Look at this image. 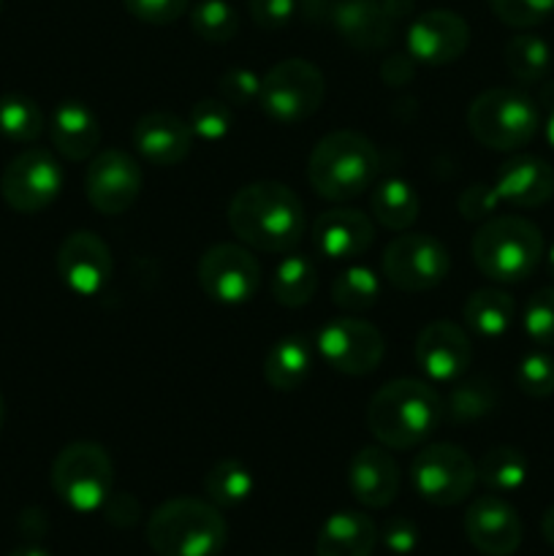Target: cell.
<instances>
[{
	"mask_svg": "<svg viewBox=\"0 0 554 556\" xmlns=\"http://www.w3.org/2000/svg\"><path fill=\"white\" fill-rule=\"evenodd\" d=\"M228 228L250 250L291 253L304 237L302 199L282 182H250L228 201Z\"/></svg>",
	"mask_w": 554,
	"mask_h": 556,
	"instance_id": "cell-1",
	"label": "cell"
},
{
	"mask_svg": "<svg viewBox=\"0 0 554 556\" xmlns=\"http://www.w3.org/2000/svg\"><path fill=\"white\" fill-rule=\"evenodd\" d=\"M445 418L443 396L424 380L400 378L369 400L367 427L383 448L407 451L427 443Z\"/></svg>",
	"mask_w": 554,
	"mask_h": 556,
	"instance_id": "cell-2",
	"label": "cell"
},
{
	"mask_svg": "<svg viewBox=\"0 0 554 556\" xmlns=\"http://www.w3.org/2000/svg\"><path fill=\"white\" fill-rule=\"evenodd\" d=\"M380 177V152L356 130H331L313 147L307 161L310 188L326 201H353Z\"/></svg>",
	"mask_w": 554,
	"mask_h": 556,
	"instance_id": "cell-3",
	"label": "cell"
},
{
	"mask_svg": "<svg viewBox=\"0 0 554 556\" xmlns=\"http://www.w3.org/2000/svg\"><path fill=\"white\" fill-rule=\"evenodd\" d=\"M144 538L158 556H221L228 527L210 500L174 497L152 510Z\"/></svg>",
	"mask_w": 554,
	"mask_h": 556,
	"instance_id": "cell-4",
	"label": "cell"
},
{
	"mask_svg": "<svg viewBox=\"0 0 554 556\" xmlns=\"http://www.w3.org/2000/svg\"><path fill=\"white\" fill-rule=\"evenodd\" d=\"M473 264L503 286L527 280L543 258V233L519 215H494L481 223L470 242Z\"/></svg>",
	"mask_w": 554,
	"mask_h": 556,
	"instance_id": "cell-5",
	"label": "cell"
},
{
	"mask_svg": "<svg viewBox=\"0 0 554 556\" xmlns=\"http://www.w3.org/2000/svg\"><path fill=\"white\" fill-rule=\"evenodd\" d=\"M467 128L478 144L498 152H514L530 144L541 128L536 98L516 87H492L467 106Z\"/></svg>",
	"mask_w": 554,
	"mask_h": 556,
	"instance_id": "cell-6",
	"label": "cell"
},
{
	"mask_svg": "<svg viewBox=\"0 0 554 556\" xmlns=\"http://www.w3.org/2000/svg\"><path fill=\"white\" fill-rule=\"evenodd\" d=\"M52 489L76 514H96L103 508L114 489L112 456L103 445L79 440L54 456Z\"/></svg>",
	"mask_w": 554,
	"mask_h": 556,
	"instance_id": "cell-7",
	"label": "cell"
},
{
	"mask_svg": "<svg viewBox=\"0 0 554 556\" xmlns=\"http://www.w3.org/2000/svg\"><path fill=\"white\" fill-rule=\"evenodd\" d=\"M326 96L320 68L310 60L288 58L261 76L259 106L272 123L297 125L313 117Z\"/></svg>",
	"mask_w": 554,
	"mask_h": 556,
	"instance_id": "cell-8",
	"label": "cell"
},
{
	"mask_svg": "<svg viewBox=\"0 0 554 556\" xmlns=\"http://www.w3.org/2000/svg\"><path fill=\"white\" fill-rule=\"evenodd\" d=\"M413 492L429 505L449 508L465 503L478 483V470L465 448L451 443L427 445L411 465Z\"/></svg>",
	"mask_w": 554,
	"mask_h": 556,
	"instance_id": "cell-9",
	"label": "cell"
},
{
	"mask_svg": "<svg viewBox=\"0 0 554 556\" xmlns=\"http://www.w3.org/2000/svg\"><path fill=\"white\" fill-rule=\"evenodd\" d=\"M380 266L386 282L396 291L424 293L449 277L451 255L445 244L429 233H400L383 250Z\"/></svg>",
	"mask_w": 554,
	"mask_h": 556,
	"instance_id": "cell-10",
	"label": "cell"
},
{
	"mask_svg": "<svg viewBox=\"0 0 554 556\" xmlns=\"http://www.w3.org/2000/svg\"><path fill=\"white\" fill-rule=\"evenodd\" d=\"M196 277H199L201 291L212 302L237 307V304H248L259 293L261 266L244 244L221 242L204 250L196 266Z\"/></svg>",
	"mask_w": 554,
	"mask_h": 556,
	"instance_id": "cell-11",
	"label": "cell"
},
{
	"mask_svg": "<svg viewBox=\"0 0 554 556\" xmlns=\"http://www.w3.org/2000/svg\"><path fill=\"white\" fill-rule=\"evenodd\" d=\"M315 348L335 372L351 378L375 372L386 353L383 334L362 318H331L315 334Z\"/></svg>",
	"mask_w": 554,
	"mask_h": 556,
	"instance_id": "cell-12",
	"label": "cell"
},
{
	"mask_svg": "<svg viewBox=\"0 0 554 556\" xmlns=\"http://www.w3.org/2000/svg\"><path fill=\"white\" fill-rule=\"evenodd\" d=\"M60 190H63V168L52 152L38 147L11 157L0 177V193L5 204L22 215L43 212L58 199Z\"/></svg>",
	"mask_w": 554,
	"mask_h": 556,
	"instance_id": "cell-13",
	"label": "cell"
},
{
	"mask_svg": "<svg viewBox=\"0 0 554 556\" xmlns=\"http://www.w3.org/2000/svg\"><path fill=\"white\" fill-rule=\"evenodd\" d=\"M144 185L139 161L130 152L109 147L96 152L85 168V195L101 215H123L136 204Z\"/></svg>",
	"mask_w": 554,
	"mask_h": 556,
	"instance_id": "cell-14",
	"label": "cell"
},
{
	"mask_svg": "<svg viewBox=\"0 0 554 556\" xmlns=\"http://www.w3.org/2000/svg\"><path fill=\"white\" fill-rule=\"evenodd\" d=\"M413 11V0H335L329 25L353 49H383L394 38L402 16Z\"/></svg>",
	"mask_w": 554,
	"mask_h": 556,
	"instance_id": "cell-15",
	"label": "cell"
},
{
	"mask_svg": "<svg viewBox=\"0 0 554 556\" xmlns=\"http://www.w3.org/2000/svg\"><path fill=\"white\" fill-rule=\"evenodd\" d=\"M470 47V27L456 11L432 9L411 22L405 36V49L416 65H451Z\"/></svg>",
	"mask_w": 554,
	"mask_h": 556,
	"instance_id": "cell-16",
	"label": "cell"
},
{
	"mask_svg": "<svg viewBox=\"0 0 554 556\" xmlns=\"http://www.w3.org/2000/svg\"><path fill=\"white\" fill-rule=\"evenodd\" d=\"M114 271L112 250L98 233L74 231L58 248V275L76 296H98Z\"/></svg>",
	"mask_w": 554,
	"mask_h": 556,
	"instance_id": "cell-17",
	"label": "cell"
},
{
	"mask_svg": "<svg viewBox=\"0 0 554 556\" xmlns=\"http://www.w3.org/2000/svg\"><path fill=\"white\" fill-rule=\"evenodd\" d=\"M416 364L432 383H454L473 364L470 334L451 320L424 326L416 337Z\"/></svg>",
	"mask_w": 554,
	"mask_h": 556,
	"instance_id": "cell-18",
	"label": "cell"
},
{
	"mask_svg": "<svg viewBox=\"0 0 554 556\" xmlns=\"http://www.w3.org/2000/svg\"><path fill=\"white\" fill-rule=\"evenodd\" d=\"M465 535L478 554L511 556L521 546V519L503 497L487 494L467 505Z\"/></svg>",
	"mask_w": 554,
	"mask_h": 556,
	"instance_id": "cell-19",
	"label": "cell"
},
{
	"mask_svg": "<svg viewBox=\"0 0 554 556\" xmlns=\"http://www.w3.org/2000/svg\"><path fill=\"white\" fill-rule=\"evenodd\" d=\"M313 244L329 261H353L375 242V226L362 210H326L313 223Z\"/></svg>",
	"mask_w": 554,
	"mask_h": 556,
	"instance_id": "cell-20",
	"label": "cell"
},
{
	"mask_svg": "<svg viewBox=\"0 0 554 556\" xmlns=\"http://www.w3.org/2000/svg\"><path fill=\"white\" fill-rule=\"evenodd\" d=\"M400 483V467L383 445H367L356 451L348 465V489L353 500L369 510H380L394 503Z\"/></svg>",
	"mask_w": 554,
	"mask_h": 556,
	"instance_id": "cell-21",
	"label": "cell"
},
{
	"mask_svg": "<svg viewBox=\"0 0 554 556\" xmlns=\"http://www.w3.org/2000/svg\"><path fill=\"white\" fill-rule=\"evenodd\" d=\"M134 147L141 161L158 168H168L182 163L193 147V130L188 119L174 112H150L136 119Z\"/></svg>",
	"mask_w": 554,
	"mask_h": 556,
	"instance_id": "cell-22",
	"label": "cell"
},
{
	"mask_svg": "<svg viewBox=\"0 0 554 556\" xmlns=\"http://www.w3.org/2000/svg\"><path fill=\"white\" fill-rule=\"evenodd\" d=\"M500 201L519 210H536L554 195V168L538 155H514L492 179Z\"/></svg>",
	"mask_w": 554,
	"mask_h": 556,
	"instance_id": "cell-23",
	"label": "cell"
},
{
	"mask_svg": "<svg viewBox=\"0 0 554 556\" xmlns=\"http://www.w3.org/2000/svg\"><path fill=\"white\" fill-rule=\"evenodd\" d=\"M49 136L65 161H90L101 147V123L81 101H63L49 119Z\"/></svg>",
	"mask_w": 554,
	"mask_h": 556,
	"instance_id": "cell-24",
	"label": "cell"
},
{
	"mask_svg": "<svg viewBox=\"0 0 554 556\" xmlns=\"http://www.w3.org/2000/svg\"><path fill=\"white\" fill-rule=\"evenodd\" d=\"M378 527L362 510H337L320 525L315 556H373Z\"/></svg>",
	"mask_w": 554,
	"mask_h": 556,
	"instance_id": "cell-25",
	"label": "cell"
},
{
	"mask_svg": "<svg viewBox=\"0 0 554 556\" xmlns=\"http://www.w3.org/2000/svg\"><path fill=\"white\" fill-rule=\"evenodd\" d=\"M369 212L389 231H407L418 220L421 201L416 188L402 177H386L369 188Z\"/></svg>",
	"mask_w": 554,
	"mask_h": 556,
	"instance_id": "cell-26",
	"label": "cell"
},
{
	"mask_svg": "<svg viewBox=\"0 0 554 556\" xmlns=\"http://www.w3.org/2000/svg\"><path fill=\"white\" fill-rule=\"evenodd\" d=\"M313 369V348L307 337L291 334L277 340L264 358V378L275 391H297Z\"/></svg>",
	"mask_w": 554,
	"mask_h": 556,
	"instance_id": "cell-27",
	"label": "cell"
},
{
	"mask_svg": "<svg viewBox=\"0 0 554 556\" xmlns=\"http://www.w3.org/2000/svg\"><path fill=\"white\" fill-rule=\"evenodd\" d=\"M516 315V304L511 293L500 291V288H481V291L470 293L462 307V318H465L467 329L483 340H498L511 329Z\"/></svg>",
	"mask_w": 554,
	"mask_h": 556,
	"instance_id": "cell-28",
	"label": "cell"
},
{
	"mask_svg": "<svg viewBox=\"0 0 554 556\" xmlns=\"http://www.w3.org/2000/svg\"><path fill=\"white\" fill-rule=\"evenodd\" d=\"M500 402V389L492 378L487 375H476V378L467 380H454V389L449 391V396L443 400L445 418L451 424H473L481 421L483 416L498 410Z\"/></svg>",
	"mask_w": 554,
	"mask_h": 556,
	"instance_id": "cell-29",
	"label": "cell"
},
{
	"mask_svg": "<svg viewBox=\"0 0 554 556\" xmlns=\"http://www.w3.org/2000/svg\"><path fill=\"white\" fill-rule=\"evenodd\" d=\"M318 291V269L313 258L302 253H291L277 264L272 277V296L277 304L288 309H297L310 304V299Z\"/></svg>",
	"mask_w": 554,
	"mask_h": 556,
	"instance_id": "cell-30",
	"label": "cell"
},
{
	"mask_svg": "<svg viewBox=\"0 0 554 556\" xmlns=\"http://www.w3.org/2000/svg\"><path fill=\"white\" fill-rule=\"evenodd\" d=\"M503 60L519 85H541L552 71V47L536 33H519L505 43Z\"/></svg>",
	"mask_w": 554,
	"mask_h": 556,
	"instance_id": "cell-31",
	"label": "cell"
},
{
	"mask_svg": "<svg viewBox=\"0 0 554 556\" xmlns=\"http://www.w3.org/2000/svg\"><path fill=\"white\" fill-rule=\"evenodd\" d=\"M478 481L494 494H511L519 492L527 481V472H530V465H527V456L521 454L514 445H494L487 454L478 459L476 465Z\"/></svg>",
	"mask_w": 554,
	"mask_h": 556,
	"instance_id": "cell-32",
	"label": "cell"
},
{
	"mask_svg": "<svg viewBox=\"0 0 554 556\" xmlns=\"http://www.w3.org/2000/svg\"><path fill=\"white\" fill-rule=\"evenodd\" d=\"M255 478L239 459H221L204 478L206 500L217 508H239L253 497Z\"/></svg>",
	"mask_w": 554,
	"mask_h": 556,
	"instance_id": "cell-33",
	"label": "cell"
},
{
	"mask_svg": "<svg viewBox=\"0 0 554 556\" xmlns=\"http://www.w3.org/2000/svg\"><path fill=\"white\" fill-rule=\"evenodd\" d=\"M331 299L337 307L348 313H364L373 309L380 299V280L369 266H348L331 282Z\"/></svg>",
	"mask_w": 554,
	"mask_h": 556,
	"instance_id": "cell-34",
	"label": "cell"
},
{
	"mask_svg": "<svg viewBox=\"0 0 554 556\" xmlns=\"http://www.w3.org/2000/svg\"><path fill=\"white\" fill-rule=\"evenodd\" d=\"M43 134V112L27 96H0V136L14 144H30Z\"/></svg>",
	"mask_w": 554,
	"mask_h": 556,
	"instance_id": "cell-35",
	"label": "cell"
},
{
	"mask_svg": "<svg viewBox=\"0 0 554 556\" xmlns=\"http://www.w3.org/2000/svg\"><path fill=\"white\" fill-rule=\"evenodd\" d=\"M190 27L206 43H228L239 30V16L228 0H199L190 9Z\"/></svg>",
	"mask_w": 554,
	"mask_h": 556,
	"instance_id": "cell-36",
	"label": "cell"
},
{
	"mask_svg": "<svg viewBox=\"0 0 554 556\" xmlns=\"http://www.w3.org/2000/svg\"><path fill=\"white\" fill-rule=\"evenodd\" d=\"M190 130L193 136H199L201 141H223L231 134L234 125V106H228L223 98H201L193 103L188 117Z\"/></svg>",
	"mask_w": 554,
	"mask_h": 556,
	"instance_id": "cell-37",
	"label": "cell"
},
{
	"mask_svg": "<svg viewBox=\"0 0 554 556\" xmlns=\"http://www.w3.org/2000/svg\"><path fill=\"white\" fill-rule=\"evenodd\" d=\"M516 386L530 400H546L554 394V358L549 353H527L516 367Z\"/></svg>",
	"mask_w": 554,
	"mask_h": 556,
	"instance_id": "cell-38",
	"label": "cell"
},
{
	"mask_svg": "<svg viewBox=\"0 0 554 556\" xmlns=\"http://www.w3.org/2000/svg\"><path fill=\"white\" fill-rule=\"evenodd\" d=\"M489 9L503 25L527 30L554 14V0H489Z\"/></svg>",
	"mask_w": 554,
	"mask_h": 556,
	"instance_id": "cell-39",
	"label": "cell"
},
{
	"mask_svg": "<svg viewBox=\"0 0 554 556\" xmlns=\"http://www.w3.org/2000/svg\"><path fill=\"white\" fill-rule=\"evenodd\" d=\"M525 331L536 345L554 348V286L530 296L525 307Z\"/></svg>",
	"mask_w": 554,
	"mask_h": 556,
	"instance_id": "cell-40",
	"label": "cell"
},
{
	"mask_svg": "<svg viewBox=\"0 0 554 556\" xmlns=\"http://www.w3.org/2000/svg\"><path fill=\"white\" fill-rule=\"evenodd\" d=\"M217 92L228 106H250L259 103L261 76L250 68H231L217 81Z\"/></svg>",
	"mask_w": 554,
	"mask_h": 556,
	"instance_id": "cell-41",
	"label": "cell"
},
{
	"mask_svg": "<svg viewBox=\"0 0 554 556\" xmlns=\"http://www.w3.org/2000/svg\"><path fill=\"white\" fill-rule=\"evenodd\" d=\"M125 11L147 25H172L185 16L190 0H123Z\"/></svg>",
	"mask_w": 554,
	"mask_h": 556,
	"instance_id": "cell-42",
	"label": "cell"
},
{
	"mask_svg": "<svg viewBox=\"0 0 554 556\" xmlns=\"http://www.w3.org/2000/svg\"><path fill=\"white\" fill-rule=\"evenodd\" d=\"M500 204H503V201H500L498 190H494L492 185L476 182V185H470V188L462 190L459 204L456 206H459V212L465 220L483 223V220H489V217H494V212L500 210Z\"/></svg>",
	"mask_w": 554,
	"mask_h": 556,
	"instance_id": "cell-43",
	"label": "cell"
},
{
	"mask_svg": "<svg viewBox=\"0 0 554 556\" xmlns=\"http://www.w3.org/2000/svg\"><path fill=\"white\" fill-rule=\"evenodd\" d=\"M418 538H421L418 535V527L411 519H405V516H394L378 532V541L394 556H407L416 552Z\"/></svg>",
	"mask_w": 554,
	"mask_h": 556,
	"instance_id": "cell-44",
	"label": "cell"
},
{
	"mask_svg": "<svg viewBox=\"0 0 554 556\" xmlns=\"http://www.w3.org/2000/svg\"><path fill=\"white\" fill-rule=\"evenodd\" d=\"M250 16L264 30H280L297 14V0H248Z\"/></svg>",
	"mask_w": 554,
	"mask_h": 556,
	"instance_id": "cell-45",
	"label": "cell"
},
{
	"mask_svg": "<svg viewBox=\"0 0 554 556\" xmlns=\"http://www.w3.org/2000/svg\"><path fill=\"white\" fill-rule=\"evenodd\" d=\"M103 516H106L109 525L114 527H134L136 521H139L141 516V508H139V500L134 497V494H109V500L103 503Z\"/></svg>",
	"mask_w": 554,
	"mask_h": 556,
	"instance_id": "cell-46",
	"label": "cell"
},
{
	"mask_svg": "<svg viewBox=\"0 0 554 556\" xmlns=\"http://www.w3.org/2000/svg\"><path fill=\"white\" fill-rule=\"evenodd\" d=\"M413 71H416V63L411 60V54H391V58L380 65V79L391 87H400L413 79Z\"/></svg>",
	"mask_w": 554,
	"mask_h": 556,
	"instance_id": "cell-47",
	"label": "cell"
},
{
	"mask_svg": "<svg viewBox=\"0 0 554 556\" xmlns=\"http://www.w3.org/2000/svg\"><path fill=\"white\" fill-rule=\"evenodd\" d=\"M538 109L543 114V136H546L549 147L554 150V81L546 79L541 81V90H538Z\"/></svg>",
	"mask_w": 554,
	"mask_h": 556,
	"instance_id": "cell-48",
	"label": "cell"
},
{
	"mask_svg": "<svg viewBox=\"0 0 554 556\" xmlns=\"http://www.w3.org/2000/svg\"><path fill=\"white\" fill-rule=\"evenodd\" d=\"M541 532H543V538H546V543H549V546L554 548V505H552V508L546 510V514H543V521H541Z\"/></svg>",
	"mask_w": 554,
	"mask_h": 556,
	"instance_id": "cell-49",
	"label": "cell"
},
{
	"mask_svg": "<svg viewBox=\"0 0 554 556\" xmlns=\"http://www.w3.org/2000/svg\"><path fill=\"white\" fill-rule=\"evenodd\" d=\"M9 556H52V554L41 546H20V548H14Z\"/></svg>",
	"mask_w": 554,
	"mask_h": 556,
	"instance_id": "cell-50",
	"label": "cell"
},
{
	"mask_svg": "<svg viewBox=\"0 0 554 556\" xmlns=\"http://www.w3.org/2000/svg\"><path fill=\"white\" fill-rule=\"evenodd\" d=\"M546 264H549V275L554 277V244L549 248V255H546Z\"/></svg>",
	"mask_w": 554,
	"mask_h": 556,
	"instance_id": "cell-51",
	"label": "cell"
},
{
	"mask_svg": "<svg viewBox=\"0 0 554 556\" xmlns=\"http://www.w3.org/2000/svg\"><path fill=\"white\" fill-rule=\"evenodd\" d=\"M5 424V402H3V394H0V429H3Z\"/></svg>",
	"mask_w": 554,
	"mask_h": 556,
	"instance_id": "cell-52",
	"label": "cell"
},
{
	"mask_svg": "<svg viewBox=\"0 0 554 556\" xmlns=\"http://www.w3.org/2000/svg\"><path fill=\"white\" fill-rule=\"evenodd\" d=\"M0 9H3V0H0Z\"/></svg>",
	"mask_w": 554,
	"mask_h": 556,
	"instance_id": "cell-53",
	"label": "cell"
}]
</instances>
